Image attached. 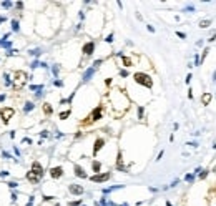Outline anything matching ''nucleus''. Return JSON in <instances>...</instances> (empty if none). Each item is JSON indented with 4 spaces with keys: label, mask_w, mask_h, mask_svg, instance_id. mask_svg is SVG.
I'll return each mask as SVG.
<instances>
[{
    "label": "nucleus",
    "mask_w": 216,
    "mask_h": 206,
    "mask_svg": "<svg viewBox=\"0 0 216 206\" xmlns=\"http://www.w3.org/2000/svg\"><path fill=\"white\" fill-rule=\"evenodd\" d=\"M133 78H135V82H136V83L146 86V88H151V86H153V80H151L150 75H146V73H141V71H140V73H135Z\"/></svg>",
    "instance_id": "obj_1"
},
{
    "label": "nucleus",
    "mask_w": 216,
    "mask_h": 206,
    "mask_svg": "<svg viewBox=\"0 0 216 206\" xmlns=\"http://www.w3.org/2000/svg\"><path fill=\"white\" fill-rule=\"evenodd\" d=\"M101 111H103V107H97L93 111H92V115L88 117V120L83 121V125H88V123H93V121H98L101 118Z\"/></svg>",
    "instance_id": "obj_2"
},
{
    "label": "nucleus",
    "mask_w": 216,
    "mask_h": 206,
    "mask_svg": "<svg viewBox=\"0 0 216 206\" xmlns=\"http://www.w3.org/2000/svg\"><path fill=\"white\" fill-rule=\"evenodd\" d=\"M14 113H15L14 108H2V110H0V117H2V121H4V123H8V120L14 117Z\"/></svg>",
    "instance_id": "obj_3"
},
{
    "label": "nucleus",
    "mask_w": 216,
    "mask_h": 206,
    "mask_svg": "<svg viewBox=\"0 0 216 206\" xmlns=\"http://www.w3.org/2000/svg\"><path fill=\"white\" fill-rule=\"evenodd\" d=\"M50 176L55 178V180H57V178H62V176H63V168H62V166L52 168V170H50Z\"/></svg>",
    "instance_id": "obj_4"
},
{
    "label": "nucleus",
    "mask_w": 216,
    "mask_h": 206,
    "mask_svg": "<svg viewBox=\"0 0 216 206\" xmlns=\"http://www.w3.org/2000/svg\"><path fill=\"white\" fill-rule=\"evenodd\" d=\"M108 178H110V173H103V174H95V176H92V181H95V183H103V181H106Z\"/></svg>",
    "instance_id": "obj_5"
},
{
    "label": "nucleus",
    "mask_w": 216,
    "mask_h": 206,
    "mask_svg": "<svg viewBox=\"0 0 216 206\" xmlns=\"http://www.w3.org/2000/svg\"><path fill=\"white\" fill-rule=\"evenodd\" d=\"M40 178H42V176H40L38 173H35L33 170H30L28 174H27V180H28V181H32V183H38V181H40Z\"/></svg>",
    "instance_id": "obj_6"
},
{
    "label": "nucleus",
    "mask_w": 216,
    "mask_h": 206,
    "mask_svg": "<svg viewBox=\"0 0 216 206\" xmlns=\"http://www.w3.org/2000/svg\"><path fill=\"white\" fill-rule=\"evenodd\" d=\"M93 50H95V43L93 42H88L83 45V53L85 55H92L93 53Z\"/></svg>",
    "instance_id": "obj_7"
},
{
    "label": "nucleus",
    "mask_w": 216,
    "mask_h": 206,
    "mask_svg": "<svg viewBox=\"0 0 216 206\" xmlns=\"http://www.w3.org/2000/svg\"><path fill=\"white\" fill-rule=\"evenodd\" d=\"M103 145H105V140L103 138H98L97 141H95V146H93V155H97V153L103 148Z\"/></svg>",
    "instance_id": "obj_8"
},
{
    "label": "nucleus",
    "mask_w": 216,
    "mask_h": 206,
    "mask_svg": "<svg viewBox=\"0 0 216 206\" xmlns=\"http://www.w3.org/2000/svg\"><path fill=\"white\" fill-rule=\"evenodd\" d=\"M32 170L35 171V173H38L40 176H43V168H42V165H40L38 161H35V163L32 165Z\"/></svg>",
    "instance_id": "obj_9"
},
{
    "label": "nucleus",
    "mask_w": 216,
    "mask_h": 206,
    "mask_svg": "<svg viewBox=\"0 0 216 206\" xmlns=\"http://www.w3.org/2000/svg\"><path fill=\"white\" fill-rule=\"evenodd\" d=\"M70 191L73 193V195H82L83 193V188L78 185H70Z\"/></svg>",
    "instance_id": "obj_10"
},
{
    "label": "nucleus",
    "mask_w": 216,
    "mask_h": 206,
    "mask_svg": "<svg viewBox=\"0 0 216 206\" xmlns=\"http://www.w3.org/2000/svg\"><path fill=\"white\" fill-rule=\"evenodd\" d=\"M75 174H76V176H80V178H86L85 170H83L82 166H78V165H75Z\"/></svg>",
    "instance_id": "obj_11"
},
{
    "label": "nucleus",
    "mask_w": 216,
    "mask_h": 206,
    "mask_svg": "<svg viewBox=\"0 0 216 206\" xmlns=\"http://www.w3.org/2000/svg\"><path fill=\"white\" fill-rule=\"evenodd\" d=\"M15 80H17V83H23L25 82V73H22V71H17V73H15Z\"/></svg>",
    "instance_id": "obj_12"
},
{
    "label": "nucleus",
    "mask_w": 216,
    "mask_h": 206,
    "mask_svg": "<svg viewBox=\"0 0 216 206\" xmlns=\"http://www.w3.org/2000/svg\"><path fill=\"white\" fill-rule=\"evenodd\" d=\"M201 101H203V105H208V103L211 101V95H209V93H203Z\"/></svg>",
    "instance_id": "obj_13"
},
{
    "label": "nucleus",
    "mask_w": 216,
    "mask_h": 206,
    "mask_svg": "<svg viewBox=\"0 0 216 206\" xmlns=\"http://www.w3.org/2000/svg\"><path fill=\"white\" fill-rule=\"evenodd\" d=\"M92 168H93V171L98 174V171H100V168H101V165L98 163V161H93V165H92Z\"/></svg>",
    "instance_id": "obj_14"
},
{
    "label": "nucleus",
    "mask_w": 216,
    "mask_h": 206,
    "mask_svg": "<svg viewBox=\"0 0 216 206\" xmlns=\"http://www.w3.org/2000/svg\"><path fill=\"white\" fill-rule=\"evenodd\" d=\"M122 60H123V65H125V67H131V65H133L131 63V58H128V57H123Z\"/></svg>",
    "instance_id": "obj_15"
},
{
    "label": "nucleus",
    "mask_w": 216,
    "mask_h": 206,
    "mask_svg": "<svg viewBox=\"0 0 216 206\" xmlns=\"http://www.w3.org/2000/svg\"><path fill=\"white\" fill-rule=\"evenodd\" d=\"M43 111H45L47 115H52V107L48 105V103H45V105H43Z\"/></svg>",
    "instance_id": "obj_16"
},
{
    "label": "nucleus",
    "mask_w": 216,
    "mask_h": 206,
    "mask_svg": "<svg viewBox=\"0 0 216 206\" xmlns=\"http://www.w3.org/2000/svg\"><path fill=\"white\" fill-rule=\"evenodd\" d=\"M200 27H201V29H206V27H209V22L208 20H203L201 23H200Z\"/></svg>",
    "instance_id": "obj_17"
},
{
    "label": "nucleus",
    "mask_w": 216,
    "mask_h": 206,
    "mask_svg": "<svg viewBox=\"0 0 216 206\" xmlns=\"http://www.w3.org/2000/svg\"><path fill=\"white\" fill-rule=\"evenodd\" d=\"M67 117H70V111H63V113H60V118H62V120H65Z\"/></svg>",
    "instance_id": "obj_18"
},
{
    "label": "nucleus",
    "mask_w": 216,
    "mask_h": 206,
    "mask_svg": "<svg viewBox=\"0 0 216 206\" xmlns=\"http://www.w3.org/2000/svg\"><path fill=\"white\" fill-rule=\"evenodd\" d=\"M186 181H193V174H186Z\"/></svg>",
    "instance_id": "obj_19"
}]
</instances>
